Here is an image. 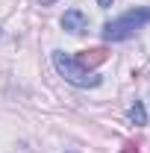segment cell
<instances>
[{
  "label": "cell",
  "mask_w": 150,
  "mask_h": 153,
  "mask_svg": "<svg viewBox=\"0 0 150 153\" xmlns=\"http://www.w3.org/2000/svg\"><path fill=\"white\" fill-rule=\"evenodd\" d=\"M53 65H56V71L65 76L71 85H79V88H97V85H100V74H88L79 59L68 56V53H62V50H53Z\"/></svg>",
  "instance_id": "cell-1"
},
{
  "label": "cell",
  "mask_w": 150,
  "mask_h": 153,
  "mask_svg": "<svg viewBox=\"0 0 150 153\" xmlns=\"http://www.w3.org/2000/svg\"><path fill=\"white\" fill-rule=\"evenodd\" d=\"M62 30H68V33L79 36V33H85V30H88V18H85L79 9H68V12L62 15Z\"/></svg>",
  "instance_id": "cell-2"
},
{
  "label": "cell",
  "mask_w": 150,
  "mask_h": 153,
  "mask_svg": "<svg viewBox=\"0 0 150 153\" xmlns=\"http://www.w3.org/2000/svg\"><path fill=\"white\" fill-rule=\"evenodd\" d=\"M130 121L135 124V127H144V124H147V109H144L141 100H135V103L130 106Z\"/></svg>",
  "instance_id": "cell-3"
},
{
  "label": "cell",
  "mask_w": 150,
  "mask_h": 153,
  "mask_svg": "<svg viewBox=\"0 0 150 153\" xmlns=\"http://www.w3.org/2000/svg\"><path fill=\"white\" fill-rule=\"evenodd\" d=\"M97 6H103V9H109V6H112V0H97Z\"/></svg>",
  "instance_id": "cell-4"
},
{
  "label": "cell",
  "mask_w": 150,
  "mask_h": 153,
  "mask_svg": "<svg viewBox=\"0 0 150 153\" xmlns=\"http://www.w3.org/2000/svg\"><path fill=\"white\" fill-rule=\"evenodd\" d=\"M38 3H41V6H53L56 0H38Z\"/></svg>",
  "instance_id": "cell-5"
}]
</instances>
